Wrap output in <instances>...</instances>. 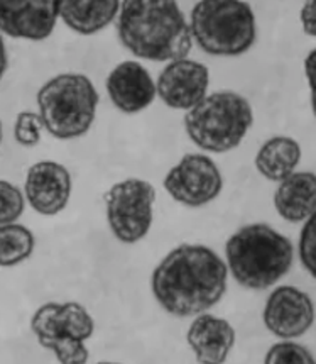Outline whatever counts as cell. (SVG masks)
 <instances>
[{
  "label": "cell",
  "instance_id": "5",
  "mask_svg": "<svg viewBox=\"0 0 316 364\" xmlns=\"http://www.w3.org/2000/svg\"><path fill=\"white\" fill-rule=\"evenodd\" d=\"M36 100L44 129L55 139L71 141L90 131L100 97L87 75L61 73L39 88Z\"/></svg>",
  "mask_w": 316,
  "mask_h": 364
},
{
  "label": "cell",
  "instance_id": "26",
  "mask_svg": "<svg viewBox=\"0 0 316 364\" xmlns=\"http://www.w3.org/2000/svg\"><path fill=\"white\" fill-rule=\"evenodd\" d=\"M7 65H9V60H7V48H6V43H4L2 34H0V80H2L4 73H6Z\"/></svg>",
  "mask_w": 316,
  "mask_h": 364
},
{
  "label": "cell",
  "instance_id": "15",
  "mask_svg": "<svg viewBox=\"0 0 316 364\" xmlns=\"http://www.w3.org/2000/svg\"><path fill=\"white\" fill-rule=\"evenodd\" d=\"M186 341L198 363L218 364L229 358L235 344V331L225 318L198 314L186 332Z\"/></svg>",
  "mask_w": 316,
  "mask_h": 364
},
{
  "label": "cell",
  "instance_id": "21",
  "mask_svg": "<svg viewBox=\"0 0 316 364\" xmlns=\"http://www.w3.org/2000/svg\"><path fill=\"white\" fill-rule=\"evenodd\" d=\"M43 119L39 112H24L17 114L16 124H14V139L17 144L24 146V148H34L41 143V134H43Z\"/></svg>",
  "mask_w": 316,
  "mask_h": 364
},
{
  "label": "cell",
  "instance_id": "27",
  "mask_svg": "<svg viewBox=\"0 0 316 364\" xmlns=\"http://www.w3.org/2000/svg\"><path fill=\"white\" fill-rule=\"evenodd\" d=\"M2 137H4V129H2V121H0V146H2Z\"/></svg>",
  "mask_w": 316,
  "mask_h": 364
},
{
  "label": "cell",
  "instance_id": "1",
  "mask_svg": "<svg viewBox=\"0 0 316 364\" xmlns=\"http://www.w3.org/2000/svg\"><path fill=\"white\" fill-rule=\"evenodd\" d=\"M229 266L203 244H181L156 266L151 288L169 315L186 318L215 307L227 291Z\"/></svg>",
  "mask_w": 316,
  "mask_h": 364
},
{
  "label": "cell",
  "instance_id": "10",
  "mask_svg": "<svg viewBox=\"0 0 316 364\" xmlns=\"http://www.w3.org/2000/svg\"><path fill=\"white\" fill-rule=\"evenodd\" d=\"M210 72L207 65L190 58L168 61L156 82V92L164 105L175 110H190L208 93Z\"/></svg>",
  "mask_w": 316,
  "mask_h": 364
},
{
  "label": "cell",
  "instance_id": "11",
  "mask_svg": "<svg viewBox=\"0 0 316 364\" xmlns=\"http://www.w3.org/2000/svg\"><path fill=\"white\" fill-rule=\"evenodd\" d=\"M60 19V0H0V34L44 41Z\"/></svg>",
  "mask_w": 316,
  "mask_h": 364
},
{
  "label": "cell",
  "instance_id": "2",
  "mask_svg": "<svg viewBox=\"0 0 316 364\" xmlns=\"http://www.w3.org/2000/svg\"><path fill=\"white\" fill-rule=\"evenodd\" d=\"M117 34L134 56L158 63L186 58L193 48L176 0H120Z\"/></svg>",
  "mask_w": 316,
  "mask_h": 364
},
{
  "label": "cell",
  "instance_id": "13",
  "mask_svg": "<svg viewBox=\"0 0 316 364\" xmlns=\"http://www.w3.org/2000/svg\"><path fill=\"white\" fill-rule=\"evenodd\" d=\"M267 331L281 339L300 337L315 322V305L305 291L295 287H279L271 293L264 307Z\"/></svg>",
  "mask_w": 316,
  "mask_h": 364
},
{
  "label": "cell",
  "instance_id": "25",
  "mask_svg": "<svg viewBox=\"0 0 316 364\" xmlns=\"http://www.w3.org/2000/svg\"><path fill=\"white\" fill-rule=\"evenodd\" d=\"M305 75L308 80L310 92H311V109L316 115V48L310 51V55L305 60Z\"/></svg>",
  "mask_w": 316,
  "mask_h": 364
},
{
  "label": "cell",
  "instance_id": "7",
  "mask_svg": "<svg viewBox=\"0 0 316 364\" xmlns=\"http://www.w3.org/2000/svg\"><path fill=\"white\" fill-rule=\"evenodd\" d=\"M31 331L43 348L53 350L65 364L88 361L87 341L95 332V321L83 305L77 301L44 304L31 318Z\"/></svg>",
  "mask_w": 316,
  "mask_h": 364
},
{
  "label": "cell",
  "instance_id": "18",
  "mask_svg": "<svg viewBox=\"0 0 316 364\" xmlns=\"http://www.w3.org/2000/svg\"><path fill=\"white\" fill-rule=\"evenodd\" d=\"M301 161V146L296 139L288 136H274L261 146L256 156L257 171L269 181H281Z\"/></svg>",
  "mask_w": 316,
  "mask_h": 364
},
{
  "label": "cell",
  "instance_id": "19",
  "mask_svg": "<svg viewBox=\"0 0 316 364\" xmlns=\"http://www.w3.org/2000/svg\"><path fill=\"white\" fill-rule=\"evenodd\" d=\"M36 246L33 232L26 225L2 224L0 225V266L11 268L29 259Z\"/></svg>",
  "mask_w": 316,
  "mask_h": 364
},
{
  "label": "cell",
  "instance_id": "3",
  "mask_svg": "<svg viewBox=\"0 0 316 364\" xmlns=\"http://www.w3.org/2000/svg\"><path fill=\"white\" fill-rule=\"evenodd\" d=\"M227 266L235 282L249 290H266L286 277L295 250L288 237L271 225L251 224L225 244Z\"/></svg>",
  "mask_w": 316,
  "mask_h": 364
},
{
  "label": "cell",
  "instance_id": "20",
  "mask_svg": "<svg viewBox=\"0 0 316 364\" xmlns=\"http://www.w3.org/2000/svg\"><path fill=\"white\" fill-rule=\"evenodd\" d=\"M26 210V197L19 186L0 180V225L16 222Z\"/></svg>",
  "mask_w": 316,
  "mask_h": 364
},
{
  "label": "cell",
  "instance_id": "24",
  "mask_svg": "<svg viewBox=\"0 0 316 364\" xmlns=\"http://www.w3.org/2000/svg\"><path fill=\"white\" fill-rule=\"evenodd\" d=\"M300 19L303 31L311 38H316V0H305L303 4Z\"/></svg>",
  "mask_w": 316,
  "mask_h": 364
},
{
  "label": "cell",
  "instance_id": "22",
  "mask_svg": "<svg viewBox=\"0 0 316 364\" xmlns=\"http://www.w3.org/2000/svg\"><path fill=\"white\" fill-rule=\"evenodd\" d=\"M267 364H311L315 358L303 346L296 343H279L267 350Z\"/></svg>",
  "mask_w": 316,
  "mask_h": 364
},
{
  "label": "cell",
  "instance_id": "6",
  "mask_svg": "<svg viewBox=\"0 0 316 364\" xmlns=\"http://www.w3.org/2000/svg\"><path fill=\"white\" fill-rule=\"evenodd\" d=\"M188 24L193 41L212 56H240L256 43V16L244 0H198Z\"/></svg>",
  "mask_w": 316,
  "mask_h": 364
},
{
  "label": "cell",
  "instance_id": "16",
  "mask_svg": "<svg viewBox=\"0 0 316 364\" xmlns=\"http://www.w3.org/2000/svg\"><path fill=\"white\" fill-rule=\"evenodd\" d=\"M274 207L284 220L303 222L316 210V173L295 171L279 181Z\"/></svg>",
  "mask_w": 316,
  "mask_h": 364
},
{
  "label": "cell",
  "instance_id": "9",
  "mask_svg": "<svg viewBox=\"0 0 316 364\" xmlns=\"http://www.w3.org/2000/svg\"><path fill=\"white\" fill-rule=\"evenodd\" d=\"M163 185L181 205L197 208L215 200L224 188V178L210 156L191 153L168 171Z\"/></svg>",
  "mask_w": 316,
  "mask_h": 364
},
{
  "label": "cell",
  "instance_id": "14",
  "mask_svg": "<svg viewBox=\"0 0 316 364\" xmlns=\"http://www.w3.org/2000/svg\"><path fill=\"white\" fill-rule=\"evenodd\" d=\"M107 93L114 107L124 114H139L153 104L156 82L139 61H122L109 73L105 82Z\"/></svg>",
  "mask_w": 316,
  "mask_h": 364
},
{
  "label": "cell",
  "instance_id": "4",
  "mask_svg": "<svg viewBox=\"0 0 316 364\" xmlns=\"http://www.w3.org/2000/svg\"><path fill=\"white\" fill-rule=\"evenodd\" d=\"M185 131L191 143L212 154L229 153L240 146L254 124L246 97L232 90L207 93L193 109L186 110Z\"/></svg>",
  "mask_w": 316,
  "mask_h": 364
},
{
  "label": "cell",
  "instance_id": "23",
  "mask_svg": "<svg viewBox=\"0 0 316 364\" xmlns=\"http://www.w3.org/2000/svg\"><path fill=\"white\" fill-rule=\"evenodd\" d=\"M300 257L306 272L316 279V210L306 219L301 230Z\"/></svg>",
  "mask_w": 316,
  "mask_h": 364
},
{
  "label": "cell",
  "instance_id": "8",
  "mask_svg": "<svg viewBox=\"0 0 316 364\" xmlns=\"http://www.w3.org/2000/svg\"><path fill=\"white\" fill-rule=\"evenodd\" d=\"M156 188L149 181L127 178L105 193L107 220L120 242L134 244L148 236L153 225Z\"/></svg>",
  "mask_w": 316,
  "mask_h": 364
},
{
  "label": "cell",
  "instance_id": "12",
  "mask_svg": "<svg viewBox=\"0 0 316 364\" xmlns=\"http://www.w3.org/2000/svg\"><path fill=\"white\" fill-rule=\"evenodd\" d=\"M24 197L38 214L46 217L60 214L71 197L68 168L53 159H43L33 164L26 175Z\"/></svg>",
  "mask_w": 316,
  "mask_h": 364
},
{
  "label": "cell",
  "instance_id": "17",
  "mask_svg": "<svg viewBox=\"0 0 316 364\" xmlns=\"http://www.w3.org/2000/svg\"><path fill=\"white\" fill-rule=\"evenodd\" d=\"M120 0H60V19L82 36H93L117 19Z\"/></svg>",
  "mask_w": 316,
  "mask_h": 364
}]
</instances>
